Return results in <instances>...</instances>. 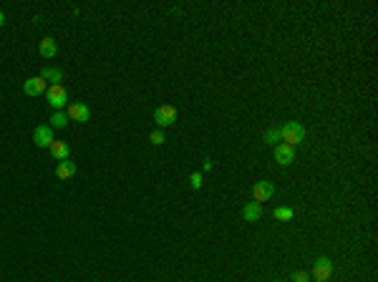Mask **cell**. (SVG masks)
<instances>
[{"label": "cell", "mask_w": 378, "mask_h": 282, "mask_svg": "<svg viewBox=\"0 0 378 282\" xmlns=\"http://www.w3.org/2000/svg\"><path fill=\"white\" fill-rule=\"evenodd\" d=\"M76 171H78V166H76L73 161H68V159H66V161H58V166H56V177H58V179H71Z\"/></svg>", "instance_id": "cell-12"}, {"label": "cell", "mask_w": 378, "mask_h": 282, "mask_svg": "<svg viewBox=\"0 0 378 282\" xmlns=\"http://www.w3.org/2000/svg\"><path fill=\"white\" fill-rule=\"evenodd\" d=\"M38 51H41V56H43V58H56L58 46H56V40H53V38H43V40L38 43Z\"/></svg>", "instance_id": "cell-11"}, {"label": "cell", "mask_w": 378, "mask_h": 282, "mask_svg": "<svg viewBox=\"0 0 378 282\" xmlns=\"http://www.w3.org/2000/svg\"><path fill=\"white\" fill-rule=\"evenodd\" d=\"M330 272H333V262L328 257H318L315 265H313V277H315V282H325L330 277Z\"/></svg>", "instance_id": "cell-6"}, {"label": "cell", "mask_w": 378, "mask_h": 282, "mask_svg": "<svg viewBox=\"0 0 378 282\" xmlns=\"http://www.w3.org/2000/svg\"><path fill=\"white\" fill-rule=\"evenodd\" d=\"M189 184H192V189H202V174L194 171V174L189 177Z\"/></svg>", "instance_id": "cell-19"}, {"label": "cell", "mask_w": 378, "mask_h": 282, "mask_svg": "<svg viewBox=\"0 0 378 282\" xmlns=\"http://www.w3.org/2000/svg\"><path fill=\"white\" fill-rule=\"evenodd\" d=\"M48 149H51V157L56 159V161H66L68 154H71V149H68V144H66V141H53Z\"/></svg>", "instance_id": "cell-13"}, {"label": "cell", "mask_w": 378, "mask_h": 282, "mask_svg": "<svg viewBox=\"0 0 378 282\" xmlns=\"http://www.w3.org/2000/svg\"><path fill=\"white\" fill-rule=\"evenodd\" d=\"M3 23H5V15H3V13H0V28H3Z\"/></svg>", "instance_id": "cell-21"}, {"label": "cell", "mask_w": 378, "mask_h": 282, "mask_svg": "<svg viewBox=\"0 0 378 282\" xmlns=\"http://www.w3.org/2000/svg\"><path fill=\"white\" fill-rule=\"evenodd\" d=\"M41 78L48 83V81H53V83H61L63 81V71L61 68H43L41 71Z\"/></svg>", "instance_id": "cell-14"}, {"label": "cell", "mask_w": 378, "mask_h": 282, "mask_svg": "<svg viewBox=\"0 0 378 282\" xmlns=\"http://www.w3.org/2000/svg\"><path fill=\"white\" fill-rule=\"evenodd\" d=\"M272 217H275V220H280V222H290L292 217H295V212H292L290 207H277V209L272 212Z\"/></svg>", "instance_id": "cell-16"}, {"label": "cell", "mask_w": 378, "mask_h": 282, "mask_svg": "<svg viewBox=\"0 0 378 282\" xmlns=\"http://www.w3.org/2000/svg\"><path fill=\"white\" fill-rule=\"evenodd\" d=\"M53 141H56V139H53V128H51V126H35V131H33V144H35L38 149H48Z\"/></svg>", "instance_id": "cell-4"}, {"label": "cell", "mask_w": 378, "mask_h": 282, "mask_svg": "<svg viewBox=\"0 0 378 282\" xmlns=\"http://www.w3.org/2000/svg\"><path fill=\"white\" fill-rule=\"evenodd\" d=\"M46 98L56 111H63V106H68V94H66V89L61 83H51L48 91H46Z\"/></svg>", "instance_id": "cell-2"}, {"label": "cell", "mask_w": 378, "mask_h": 282, "mask_svg": "<svg viewBox=\"0 0 378 282\" xmlns=\"http://www.w3.org/2000/svg\"><path fill=\"white\" fill-rule=\"evenodd\" d=\"M292 159H295V146H288V144H277L275 146V161L280 166H290Z\"/></svg>", "instance_id": "cell-9"}, {"label": "cell", "mask_w": 378, "mask_h": 282, "mask_svg": "<svg viewBox=\"0 0 378 282\" xmlns=\"http://www.w3.org/2000/svg\"><path fill=\"white\" fill-rule=\"evenodd\" d=\"M66 116H68V121H81V124H86L88 119H91V109H88L86 103H81V101H73V103H68Z\"/></svg>", "instance_id": "cell-3"}, {"label": "cell", "mask_w": 378, "mask_h": 282, "mask_svg": "<svg viewBox=\"0 0 378 282\" xmlns=\"http://www.w3.org/2000/svg\"><path fill=\"white\" fill-rule=\"evenodd\" d=\"M23 91H26V96H41L48 91V83L41 78V76H33V78H28L26 83H23Z\"/></svg>", "instance_id": "cell-8"}, {"label": "cell", "mask_w": 378, "mask_h": 282, "mask_svg": "<svg viewBox=\"0 0 378 282\" xmlns=\"http://www.w3.org/2000/svg\"><path fill=\"white\" fill-rule=\"evenodd\" d=\"M149 141H151L154 146H162V144L167 141V139H164V131H162V128H156V131H151V134H149Z\"/></svg>", "instance_id": "cell-18"}, {"label": "cell", "mask_w": 378, "mask_h": 282, "mask_svg": "<svg viewBox=\"0 0 378 282\" xmlns=\"http://www.w3.org/2000/svg\"><path fill=\"white\" fill-rule=\"evenodd\" d=\"M66 126H68L66 111H53V116H51V128H66Z\"/></svg>", "instance_id": "cell-15"}, {"label": "cell", "mask_w": 378, "mask_h": 282, "mask_svg": "<svg viewBox=\"0 0 378 282\" xmlns=\"http://www.w3.org/2000/svg\"><path fill=\"white\" fill-rule=\"evenodd\" d=\"M154 121H156L159 128L172 126L176 121V109H174V106H159V109L154 111Z\"/></svg>", "instance_id": "cell-5"}, {"label": "cell", "mask_w": 378, "mask_h": 282, "mask_svg": "<svg viewBox=\"0 0 378 282\" xmlns=\"http://www.w3.org/2000/svg\"><path fill=\"white\" fill-rule=\"evenodd\" d=\"M272 194H275V184H272V182H257V184L252 187V202L262 204V202H267Z\"/></svg>", "instance_id": "cell-7"}, {"label": "cell", "mask_w": 378, "mask_h": 282, "mask_svg": "<svg viewBox=\"0 0 378 282\" xmlns=\"http://www.w3.org/2000/svg\"><path fill=\"white\" fill-rule=\"evenodd\" d=\"M292 282H308V272H305V270L292 272Z\"/></svg>", "instance_id": "cell-20"}, {"label": "cell", "mask_w": 378, "mask_h": 282, "mask_svg": "<svg viewBox=\"0 0 378 282\" xmlns=\"http://www.w3.org/2000/svg\"><path fill=\"white\" fill-rule=\"evenodd\" d=\"M280 139H283V144H288V146L303 144V139H305V128H303L300 121H288V124L280 126Z\"/></svg>", "instance_id": "cell-1"}, {"label": "cell", "mask_w": 378, "mask_h": 282, "mask_svg": "<svg viewBox=\"0 0 378 282\" xmlns=\"http://www.w3.org/2000/svg\"><path fill=\"white\" fill-rule=\"evenodd\" d=\"M242 217L247 222H257L262 217V204L257 202H247L245 207H242Z\"/></svg>", "instance_id": "cell-10"}, {"label": "cell", "mask_w": 378, "mask_h": 282, "mask_svg": "<svg viewBox=\"0 0 378 282\" xmlns=\"http://www.w3.org/2000/svg\"><path fill=\"white\" fill-rule=\"evenodd\" d=\"M262 141H265V144H275V146H277V144L283 141V139H280V128H267V131H265V136H262Z\"/></svg>", "instance_id": "cell-17"}]
</instances>
